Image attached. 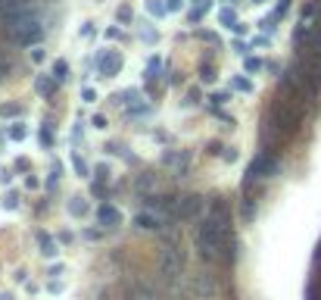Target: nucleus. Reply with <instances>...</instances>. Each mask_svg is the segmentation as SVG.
<instances>
[{
    "label": "nucleus",
    "instance_id": "obj_9",
    "mask_svg": "<svg viewBox=\"0 0 321 300\" xmlns=\"http://www.w3.org/2000/svg\"><path fill=\"white\" fill-rule=\"evenodd\" d=\"M206 219L209 222H215L218 228H228L231 232V210H228V200L224 197H215L209 203V210H206Z\"/></svg>",
    "mask_w": 321,
    "mask_h": 300
},
{
    "label": "nucleus",
    "instance_id": "obj_32",
    "mask_svg": "<svg viewBox=\"0 0 321 300\" xmlns=\"http://www.w3.org/2000/svg\"><path fill=\"white\" fill-rule=\"evenodd\" d=\"M118 19H122V22L131 19V6H118Z\"/></svg>",
    "mask_w": 321,
    "mask_h": 300
},
{
    "label": "nucleus",
    "instance_id": "obj_19",
    "mask_svg": "<svg viewBox=\"0 0 321 300\" xmlns=\"http://www.w3.org/2000/svg\"><path fill=\"white\" fill-rule=\"evenodd\" d=\"M218 19H221V25H224V28H234V25H237V16H234V9H228V6L221 9V16H218Z\"/></svg>",
    "mask_w": 321,
    "mask_h": 300
},
{
    "label": "nucleus",
    "instance_id": "obj_5",
    "mask_svg": "<svg viewBox=\"0 0 321 300\" xmlns=\"http://www.w3.org/2000/svg\"><path fill=\"white\" fill-rule=\"evenodd\" d=\"M181 269H184V253H181V247L165 244L162 253H159V275H162L165 282H175L178 275H181Z\"/></svg>",
    "mask_w": 321,
    "mask_h": 300
},
{
    "label": "nucleus",
    "instance_id": "obj_28",
    "mask_svg": "<svg viewBox=\"0 0 321 300\" xmlns=\"http://www.w3.org/2000/svg\"><path fill=\"white\" fill-rule=\"evenodd\" d=\"M81 97H85V103H94V100H97V91H94V88H85V91H81Z\"/></svg>",
    "mask_w": 321,
    "mask_h": 300
},
{
    "label": "nucleus",
    "instance_id": "obj_8",
    "mask_svg": "<svg viewBox=\"0 0 321 300\" xmlns=\"http://www.w3.org/2000/svg\"><path fill=\"white\" fill-rule=\"evenodd\" d=\"M31 13V3L28 0H0V22L9 25V22H16L22 16Z\"/></svg>",
    "mask_w": 321,
    "mask_h": 300
},
{
    "label": "nucleus",
    "instance_id": "obj_22",
    "mask_svg": "<svg viewBox=\"0 0 321 300\" xmlns=\"http://www.w3.org/2000/svg\"><path fill=\"white\" fill-rule=\"evenodd\" d=\"M38 238H41V247H44V253H47V257H53V253H56V244H53V241L47 238V235H38Z\"/></svg>",
    "mask_w": 321,
    "mask_h": 300
},
{
    "label": "nucleus",
    "instance_id": "obj_11",
    "mask_svg": "<svg viewBox=\"0 0 321 300\" xmlns=\"http://www.w3.org/2000/svg\"><path fill=\"white\" fill-rule=\"evenodd\" d=\"M97 219H100V225H106V228H115L118 222H122V213H118L112 203H103L100 210H97Z\"/></svg>",
    "mask_w": 321,
    "mask_h": 300
},
{
    "label": "nucleus",
    "instance_id": "obj_13",
    "mask_svg": "<svg viewBox=\"0 0 321 300\" xmlns=\"http://www.w3.org/2000/svg\"><path fill=\"white\" fill-rule=\"evenodd\" d=\"M134 225L144 228V232H153V228L162 225V219H159L156 213H137V216H134Z\"/></svg>",
    "mask_w": 321,
    "mask_h": 300
},
{
    "label": "nucleus",
    "instance_id": "obj_35",
    "mask_svg": "<svg viewBox=\"0 0 321 300\" xmlns=\"http://www.w3.org/2000/svg\"><path fill=\"white\" fill-rule=\"evenodd\" d=\"M94 129H106V116H94Z\"/></svg>",
    "mask_w": 321,
    "mask_h": 300
},
{
    "label": "nucleus",
    "instance_id": "obj_31",
    "mask_svg": "<svg viewBox=\"0 0 321 300\" xmlns=\"http://www.w3.org/2000/svg\"><path fill=\"white\" fill-rule=\"evenodd\" d=\"M16 203H19V197H16V194H6V200H3V206H6V210H16Z\"/></svg>",
    "mask_w": 321,
    "mask_h": 300
},
{
    "label": "nucleus",
    "instance_id": "obj_24",
    "mask_svg": "<svg viewBox=\"0 0 321 300\" xmlns=\"http://www.w3.org/2000/svg\"><path fill=\"white\" fill-rule=\"evenodd\" d=\"M200 78H203V82H215V69H212V66H203V69H200Z\"/></svg>",
    "mask_w": 321,
    "mask_h": 300
},
{
    "label": "nucleus",
    "instance_id": "obj_1",
    "mask_svg": "<svg viewBox=\"0 0 321 300\" xmlns=\"http://www.w3.org/2000/svg\"><path fill=\"white\" fill-rule=\"evenodd\" d=\"M194 244H197V253L203 260H228L231 253H228V244H231V232L228 228H218L215 222H206L200 225V232H197V238H194Z\"/></svg>",
    "mask_w": 321,
    "mask_h": 300
},
{
    "label": "nucleus",
    "instance_id": "obj_10",
    "mask_svg": "<svg viewBox=\"0 0 321 300\" xmlns=\"http://www.w3.org/2000/svg\"><path fill=\"white\" fill-rule=\"evenodd\" d=\"M97 69H100V75H103V78H112V75H118V72H122V53H115V50H106V53H100Z\"/></svg>",
    "mask_w": 321,
    "mask_h": 300
},
{
    "label": "nucleus",
    "instance_id": "obj_38",
    "mask_svg": "<svg viewBox=\"0 0 321 300\" xmlns=\"http://www.w3.org/2000/svg\"><path fill=\"white\" fill-rule=\"evenodd\" d=\"M253 3H265V0H253Z\"/></svg>",
    "mask_w": 321,
    "mask_h": 300
},
{
    "label": "nucleus",
    "instance_id": "obj_17",
    "mask_svg": "<svg viewBox=\"0 0 321 300\" xmlns=\"http://www.w3.org/2000/svg\"><path fill=\"white\" fill-rule=\"evenodd\" d=\"M147 13L150 16H165L169 13V3H162V0H147Z\"/></svg>",
    "mask_w": 321,
    "mask_h": 300
},
{
    "label": "nucleus",
    "instance_id": "obj_26",
    "mask_svg": "<svg viewBox=\"0 0 321 300\" xmlns=\"http://www.w3.org/2000/svg\"><path fill=\"white\" fill-rule=\"evenodd\" d=\"M72 166H75L78 175H88V166H85V159H81V156H72Z\"/></svg>",
    "mask_w": 321,
    "mask_h": 300
},
{
    "label": "nucleus",
    "instance_id": "obj_18",
    "mask_svg": "<svg viewBox=\"0 0 321 300\" xmlns=\"http://www.w3.org/2000/svg\"><path fill=\"white\" fill-rule=\"evenodd\" d=\"M53 78H56V82H66V78H69V63H66V60H56V66H53Z\"/></svg>",
    "mask_w": 321,
    "mask_h": 300
},
{
    "label": "nucleus",
    "instance_id": "obj_3",
    "mask_svg": "<svg viewBox=\"0 0 321 300\" xmlns=\"http://www.w3.org/2000/svg\"><path fill=\"white\" fill-rule=\"evenodd\" d=\"M271 125L284 135H293L300 129V107L293 100H278L275 110H271Z\"/></svg>",
    "mask_w": 321,
    "mask_h": 300
},
{
    "label": "nucleus",
    "instance_id": "obj_14",
    "mask_svg": "<svg viewBox=\"0 0 321 300\" xmlns=\"http://www.w3.org/2000/svg\"><path fill=\"white\" fill-rule=\"evenodd\" d=\"M59 82H56V78L53 75H38V82H34V91H38V94H53V88H56Z\"/></svg>",
    "mask_w": 321,
    "mask_h": 300
},
{
    "label": "nucleus",
    "instance_id": "obj_39",
    "mask_svg": "<svg viewBox=\"0 0 321 300\" xmlns=\"http://www.w3.org/2000/svg\"><path fill=\"white\" fill-rule=\"evenodd\" d=\"M147 300H159V297H147Z\"/></svg>",
    "mask_w": 321,
    "mask_h": 300
},
{
    "label": "nucleus",
    "instance_id": "obj_16",
    "mask_svg": "<svg viewBox=\"0 0 321 300\" xmlns=\"http://www.w3.org/2000/svg\"><path fill=\"white\" fill-rule=\"evenodd\" d=\"M309 75L318 82V88H321V47H315V56H312V69H309Z\"/></svg>",
    "mask_w": 321,
    "mask_h": 300
},
{
    "label": "nucleus",
    "instance_id": "obj_2",
    "mask_svg": "<svg viewBox=\"0 0 321 300\" xmlns=\"http://www.w3.org/2000/svg\"><path fill=\"white\" fill-rule=\"evenodd\" d=\"M3 28L13 34V41H16V44H22V47H31V44H38V41L44 38V28L38 25L34 13L22 16V19H16V22H9V25H3Z\"/></svg>",
    "mask_w": 321,
    "mask_h": 300
},
{
    "label": "nucleus",
    "instance_id": "obj_15",
    "mask_svg": "<svg viewBox=\"0 0 321 300\" xmlns=\"http://www.w3.org/2000/svg\"><path fill=\"white\" fill-rule=\"evenodd\" d=\"M187 159H190V156L181 150V153H165V156H162V163H165V166H172V169H184V166H187Z\"/></svg>",
    "mask_w": 321,
    "mask_h": 300
},
{
    "label": "nucleus",
    "instance_id": "obj_4",
    "mask_svg": "<svg viewBox=\"0 0 321 300\" xmlns=\"http://www.w3.org/2000/svg\"><path fill=\"white\" fill-rule=\"evenodd\" d=\"M206 200L200 197V194H184V197H172V219L178 222H190V219H197L203 213Z\"/></svg>",
    "mask_w": 321,
    "mask_h": 300
},
{
    "label": "nucleus",
    "instance_id": "obj_27",
    "mask_svg": "<svg viewBox=\"0 0 321 300\" xmlns=\"http://www.w3.org/2000/svg\"><path fill=\"white\" fill-rule=\"evenodd\" d=\"M9 138H16V141H22V138H25V125H13V129H9Z\"/></svg>",
    "mask_w": 321,
    "mask_h": 300
},
{
    "label": "nucleus",
    "instance_id": "obj_20",
    "mask_svg": "<svg viewBox=\"0 0 321 300\" xmlns=\"http://www.w3.org/2000/svg\"><path fill=\"white\" fill-rule=\"evenodd\" d=\"M212 3H209V0H203V3H200L197 9H194V13H190V22H200V19H203V13H206V9H209Z\"/></svg>",
    "mask_w": 321,
    "mask_h": 300
},
{
    "label": "nucleus",
    "instance_id": "obj_25",
    "mask_svg": "<svg viewBox=\"0 0 321 300\" xmlns=\"http://www.w3.org/2000/svg\"><path fill=\"white\" fill-rule=\"evenodd\" d=\"M22 107H16V103H9V107H0V116H19Z\"/></svg>",
    "mask_w": 321,
    "mask_h": 300
},
{
    "label": "nucleus",
    "instance_id": "obj_7",
    "mask_svg": "<svg viewBox=\"0 0 321 300\" xmlns=\"http://www.w3.org/2000/svg\"><path fill=\"white\" fill-rule=\"evenodd\" d=\"M278 172V159L271 156V153H259L253 163H249V172H246V184L253 181V178H271Z\"/></svg>",
    "mask_w": 321,
    "mask_h": 300
},
{
    "label": "nucleus",
    "instance_id": "obj_29",
    "mask_svg": "<svg viewBox=\"0 0 321 300\" xmlns=\"http://www.w3.org/2000/svg\"><path fill=\"white\" fill-rule=\"evenodd\" d=\"M234 88H237V91H249L253 85H249V78H234Z\"/></svg>",
    "mask_w": 321,
    "mask_h": 300
},
{
    "label": "nucleus",
    "instance_id": "obj_21",
    "mask_svg": "<svg viewBox=\"0 0 321 300\" xmlns=\"http://www.w3.org/2000/svg\"><path fill=\"white\" fill-rule=\"evenodd\" d=\"M85 210H88V203L81 200V197H75L72 203H69V213H72V216H78V213H85Z\"/></svg>",
    "mask_w": 321,
    "mask_h": 300
},
{
    "label": "nucleus",
    "instance_id": "obj_34",
    "mask_svg": "<svg viewBox=\"0 0 321 300\" xmlns=\"http://www.w3.org/2000/svg\"><path fill=\"white\" fill-rule=\"evenodd\" d=\"M165 3H169V13H175V9H181L184 0H165Z\"/></svg>",
    "mask_w": 321,
    "mask_h": 300
},
{
    "label": "nucleus",
    "instance_id": "obj_33",
    "mask_svg": "<svg viewBox=\"0 0 321 300\" xmlns=\"http://www.w3.org/2000/svg\"><path fill=\"white\" fill-rule=\"evenodd\" d=\"M94 175H97V178H100V181H103V178H106V175H109V169H106V166H97V169H94Z\"/></svg>",
    "mask_w": 321,
    "mask_h": 300
},
{
    "label": "nucleus",
    "instance_id": "obj_30",
    "mask_svg": "<svg viewBox=\"0 0 321 300\" xmlns=\"http://www.w3.org/2000/svg\"><path fill=\"white\" fill-rule=\"evenodd\" d=\"M259 69H262V63H259V60H253V56H249V60H246V72H259Z\"/></svg>",
    "mask_w": 321,
    "mask_h": 300
},
{
    "label": "nucleus",
    "instance_id": "obj_37",
    "mask_svg": "<svg viewBox=\"0 0 321 300\" xmlns=\"http://www.w3.org/2000/svg\"><path fill=\"white\" fill-rule=\"evenodd\" d=\"M0 300H13V297H9V294H0Z\"/></svg>",
    "mask_w": 321,
    "mask_h": 300
},
{
    "label": "nucleus",
    "instance_id": "obj_12",
    "mask_svg": "<svg viewBox=\"0 0 321 300\" xmlns=\"http://www.w3.org/2000/svg\"><path fill=\"white\" fill-rule=\"evenodd\" d=\"M122 100H125V110H128V113H144V110H147V103H144V97H140V91H125Z\"/></svg>",
    "mask_w": 321,
    "mask_h": 300
},
{
    "label": "nucleus",
    "instance_id": "obj_23",
    "mask_svg": "<svg viewBox=\"0 0 321 300\" xmlns=\"http://www.w3.org/2000/svg\"><path fill=\"white\" fill-rule=\"evenodd\" d=\"M159 66H162L159 56H156V60H150V63H147V78H156V75H159Z\"/></svg>",
    "mask_w": 321,
    "mask_h": 300
},
{
    "label": "nucleus",
    "instance_id": "obj_6",
    "mask_svg": "<svg viewBox=\"0 0 321 300\" xmlns=\"http://www.w3.org/2000/svg\"><path fill=\"white\" fill-rule=\"evenodd\" d=\"M218 279L215 275H209V272H200L190 279V294H194L197 300H215L218 297Z\"/></svg>",
    "mask_w": 321,
    "mask_h": 300
},
{
    "label": "nucleus",
    "instance_id": "obj_36",
    "mask_svg": "<svg viewBox=\"0 0 321 300\" xmlns=\"http://www.w3.org/2000/svg\"><path fill=\"white\" fill-rule=\"evenodd\" d=\"M6 72H9V66H6V60H0V82L6 78Z\"/></svg>",
    "mask_w": 321,
    "mask_h": 300
}]
</instances>
